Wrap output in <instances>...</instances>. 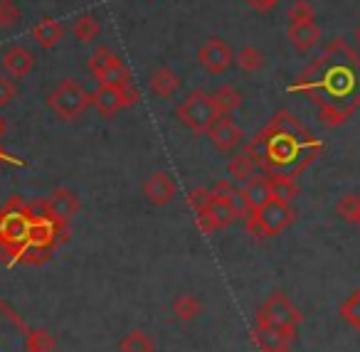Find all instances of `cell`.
Segmentation results:
<instances>
[{
  "instance_id": "74e56055",
  "label": "cell",
  "mask_w": 360,
  "mask_h": 352,
  "mask_svg": "<svg viewBox=\"0 0 360 352\" xmlns=\"http://www.w3.org/2000/svg\"><path fill=\"white\" fill-rule=\"evenodd\" d=\"M247 3H250V6L255 8L257 13H269L271 8L279 3V0H247Z\"/></svg>"
},
{
  "instance_id": "8fae6325",
  "label": "cell",
  "mask_w": 360,
  "mask_h": 352,
  "mask_svg": "<svg viewBox=\"0 0 360 352\" xmlns=\"http://www.w3.org/2000/svg\"><path fill=\"white\" fill-rule=\"evenodd\" d=\"M207 138L215 145L217 150H235L237 145L245 143V131L230 119V116H220V119L212 124V129L207 131Z\"/></svg>"
},
{
  "instance_id": "2e32d148",
  "label": "cell",
  "mask_w": 360,
  "mask_h": 352,
  "mask_svg": "<svg viewBox=\"0 0 360 352\" xmlns=\"http://www.w3.org/2000/svg\"><path fill=\"white\" fill-rule=\"evenodd\" d=\"M47 207H50L52 217L62 219V222H70L77 212H79V200L72 190L67 188H57L55 193L47 197Z\"/></svg>"
},
{
  "instance_id": "e575fe53",
  "label": "cell",
  "mask_w": 360,
  "mask_h": 352,
  "mask_svg": "<svg viewBox=\"0 0 360 352\" xmlns=\"http://www.w3.org/2000/svg\"><path fill=\"white\" fill-rule=\"evenodd\" d=\"M15 94H18V89H15V84H13L11 77L0 74V109L11 104V101L15 99Z\"/></svg>"
},
{
  "instance_id": "5b68a950",
  "label": "cell",
  "mask_w": 360,
  "mask_h": 352,
  "mask_svg": "<svg viewBox=\"0 0 360 352\" xmlns=\"http://www.w3.org/2000/svg\"><path fill=\"white\" fill-rule=\"evenodd\" d=\"M175 116L183 126H188L195 133H207L212 129L217 119H220V111L215 106V99H212L207 91L195 89L180 101L178 109H175Z\"/></svg>"
},
{
  "instance_id": "ba28073f",
  "label": "cell",
  "mask_w": 360,
  "mask_h": 352,
  "mask_svg": "<svg viewBox=\"0 0 360 352\" xmlns=\"http://www.w3.org/2000/svg\"><path fill=\"white\" fill-rule=\"evenodd\" d=\"M89 104H91V96L86 94V89L77 79L60 82V84L52 89V94L47 96V106H50L62 121H75L77 116L84 114Z\"/></svg>"
},
{
  "instance_id": "d6a6232c",
  "label": "cell",
  "mask_w": 360,
  "mask_h": 352,
  "mask_svg": "<svg viewBox=\"0 0 360 352\" xmlns=\"http://www.w3.org/2000/svg\"><path fill=\"white\" fill-rule=\"evenodd\" d=\"M314 18H316V11L309 0H296L294 6L289 8L291 22H306V20H314Z\"/></svg>"
},
{
  "instance_id": "f546056e",
  "label": "cell",
  "mask_w": 360,
  "mask_h": 352,
  "mask_svg": "<svg viewBox=\"0 0 360 352\" xmlns=\"http://www.w3.org/2000/svg\"><path fill=\"white\" fill-rule=\"evenodd\" d=\"M207 209H210V214H212V219H215L217 229H227L237 219L227 200H212V204Z\"/></svg>"
},
{
  "instance_id": "7402d4cb",
  "label": "cell",
  "mask_w": 360,
  "mask_h": 352,
  "mask_svg": "<svg viewBox=\"0 0 360 352\" xmlns=\"http://www.w3.org/2000/svg\"><path fill=\"white\" fill-rule=\"evenodd\" d=\"M269 188H271V197L281 200V202L291 204L299 197V183H296V178H289V175H271Z\"/></svg>"
},
{
  "instance_id": "1f68e13d",
  "label": "cell",
  "mask_w": 360,
  "mask_h": 352,
  "mask_svg": "<svg viewBox=\"0 0 360 352\" xmlns=\"http://www.w3.org/2000/svg\"><path fill=\"white\" fill-rule=\"evenodd\" d=\"M212 190L207 188H195L188 193V207L193 209V212H202V209H207L212 204Z\"/></svg>"
},
{
  "instance_id": "4fadbf2b",
  "label": "cell",
  "mask_w": 360,
  "mask_h": 352,
  "mask_svg": "<svg viewBox=\"0 0 360 352\" xmlns=\"http://www.w3.org/2000/svg\"><path fill=\"white\" fill-rule=\"evenodd\" d=\"M143 195L148 197L150 204L155 207H163L170 200L175 197V183L168 173H153L148 180L143 183Z\"/></svg>"
},
{
  "instance_id": "4316f807",
  "label": "cell",
  "mask_w": 360,
  "mask_h": 352,
  "mask_svg": "<svg viewBox=\"0 0 360 352\" xmlns=\"http://www.w3.org/2000/svg\"><path fill=\"white\" fill-rule=\"evenodd\" d=\"M340 318H343L355 332H360V288H355V291L340 303Z\"/></svg>"
},
{
  "instance_id": "3957f363",
  "label": "cell",
  "mask_w": 360,
  "mask_h": 352,
  "mask_svg": "<svg viewBox=\"0 0 360 352\" xmlns=\"http://www.w3.org/2000/svg\"><path fill=\"white\" fill-rule=\"evenodd\" d=\"M35 227L27 202L13 197L0 209V259L6 263H18L30 244V234Z\"/></svg>"
},
{
  "instance_id": "f35d334b",
  "label": "cell",
  "mask_w": 360,
  "mask_h": 352,
  "mask_svg": "<svg viewBox=\"0 0 360 352\" xmlns=\"http://www.w3.org/2000/svg\"><path fill=\"white\" fill-rule=\"evenodd\" d=\"M8 165H22V160H18L15 155L6 153V150L0 148V168H8Z\"/></svg>"
},
{
  "instance_id": "8992f818",
  "label": "cell",
  "mask_w": 360,
  "mask_h": 352,
  "mask_svg": "<svg viewBox=\"0 0 360 352\" xmlns=\"http://www.w3.org/2000/svg\"><path fill=\"white\" fill-rule=\"evenodd\" d=\"M294 209H291L289 202H281V200H269L262 209L252 212L250 217L245 219L247 222V232L252 237L262 239H269V237H276L281 234L291 222H294Z\"/></svg>"
},
{
  "instance_id": "603a6c76",
  "label": "cell",
  "mask_w": 360,
  "mask_h": 352,
  "mask_svg": "<svg viewBox=\"0 0 360 352\" xmlns=\"http://www.w3.org/2000/svg\"><path fill=\"white\" fill-rule=\"evenodd\" d=\"M155 342L148 332L143 330H131L119 340V352H153Z\"/></svg>"
},
{
  "instance_id": "d590c367",
  "label": "cell",
  "mask_w": 360,
  "mask_h": 352,
  "mask_svg": "<svg viewBox=\"0 0 360 352\" xmlns=\"http://www.w3.org/2000/svg\"><path fill=\"white\" fill-rule=\"evenodd\" d=\"M195 224H198V229H200V232H205V234L217 232V224H215V219H212L210 209H202V212H195Z\"/></svg>"
},
{
  "instance_id": "ab89813d",
  "label": "cell",
  "mask_w": 360,
  "mask_h": 352,
  "mask_svg": "<svg viewBox=\"0 0 360 352\" xmlns=\"http://www.w3.org/2000/svg\"><path fill=\"white\" fill-rule=\"evenodd\" d=\"M6 131H8L6 119H3V116H0V141H3V136H6Z\"/></svg>"
},
{
  "instance_id": "8d00e7d4",
  "label": "cell",
  "mask_w": 360,
  "mask_h": 352,
  "mask_svg": "<svg viewBox=\"0 0 360 352\" xmlns=\"http://www.w3.org/2000/svg\"><path fill=\"white\" fill-rule=\"evenodd\" d=\"M232 193H235V185L230 180H217L215 188H212V197L215 200H227Z\"/></svg>"
},
{
  "instance_id": "30bf717a",
  "label": "cell",
  "mask_w": 360,
  "mask_h": 352,
  "mask_svg": "<svg viewBox=\"0 0 360 352\" xmlns=\"http://www.w3.org/2000/svg\"><path fill=\"white\" fill-rule=\"evenodd\" d=\"M232 60H235V57H232V50L227 47L225 40H220V37L207 40L205 45L200 47V52H198V62H200L210 74H222V72L232 65Z\"/></svg>"
},
{
  "instance_id": "ac0fdd59",
  "label": "cell",
  "mask_w": 360,
  "mask_h": 352,
  "mask_svg": "<svg viewBox=\"0 0 360 352\" xmlns=\"http://www.w3.org/2000/svg\"><path fill=\"white\" fill-rule=\"evenodd\" d=\"M91 104L96 106V111H99L104 119H111V116H116V111L124 109V106H121L119 86H106V84H99V89L91 96Z\"/></svg>"
},
{
  "instance_id": "44dd1931",
  "label": "cell",
  "mask_w": 360,
  "mask_h": 352,
  "mask_svg": "<svg viewBox=\"0 0 360 352\" xmlns=\"http://www.w3.org/2000/svg\"><path fill=\"white\" fill-rule=\"evenodd\" d=\"M170 311H173V315L178 318V320L188 322V320H195V318L200 315L202 303H200V298L193 296V293H180V296H175Z\"/></svg>"
},
{
  "instance_id": "277c9868",
  "label": "cell",
  "mask_w": 360,
  "mask_h": 352,
  "mask_svg": "<svg viewBox=\"0 0 360 352\" xmlns=\"http://www.w3.org/2000/svg\"><path fill=\"white\" fill-rule=\"evenodd\" d=\"M55 337L47 330H30L22 318L0 298V352H52Z\"/></svg>"
},
{
  "instance_id": "60d3db41",
  "label": "cell",
  "mask_w": 360,
  "mask_h": 352,
  "mask_svg": "<svg viewBox=\"0 0 360 352\" xmlns=\"http://www.w3.org/2000/svg\"><path fill=\"white\" fill-rule=\"evenodd\" d=\"M355 42H358V45H360V25L355 27Z\"/></svg>"
},
{
  "instance_id": "836d02e7",
  "label": "cell",
  "mask_w": 360,
  "mask_h": 352,
  "mask_svg": "<svg viewBox=\"0 0 360 352\" xmlns=\"http://www.w3.org/2000/svg\"><path fill=\"white\" fill-rule=\"evenodd\" d=\"M119 96H121V106H124V109H131V106H136L141 101L139 86H136L131 79L124 82V84H119Z\"/></svg>"
},
{
  "instance_id": "9a60e30c",
  "label": "cell",
  "mask_w": 360,
  "mask_h": 352,
  "mask_svg": "<svg viewBox=\"0 0 360 352\" xmlns=\"http://www.w3.org/2000/svg\"><path fill=\"white\" fill-rule=\"evenodd\" d=\"M286 37L294 45V50L299 52H309L319 45L321 40V27L316 25L314 20L306 22H289V30H286Z\"/></svg>"
},
{
  "instance_id": "f1b7e54d",
  "label": "cell",
  "mask_w": 360,
  "mask_h": 352,
  "mask_svg": "<svg viewBox=\"0 0 360 352\" xmlns=\"http://www.w3.org/2000/svg\"><path fill=\"white\" fill-rule=\"evenodd\" d=\"M237 65H240L242 72L252 74V72H259L264 67V55L257 47H242L240 55H237Z\"/></svg>"
},
{
  "instance_id": "83f0119b",
  "label": "cell",
  "mask_w": 360,
  "mask_h": 352,
  "mask_svg": "<svg viewBox=\"0 0 360 352\" xmlns=\"http://www.w3.org/2000/svg\"><path fill=\"white\" fill-rule=\"evenodd\" d=\"M335 214H338L343 222L355 224V219H358V214H360V195L345 193L343 197H338V202H335Z\"/></svg>"
},
{
  "instance_id": "9c48e42d",
  "label": "cell",
  "mask_w": 360,
  "mask_h": 352,
  "mask_svg": "<svg viewBox=\"0 0 360 352\" xmlns=\"http://www.w3.org/2000/svg\"><path fill=\"white\" fill-rule=\"evenodd\" d=\"M89 72L94 74V79L99 84L106 86H119L131 79L121 57H116L109 47H96V52L89 57Z\"/></svg>"
},
{
  "instance_id": "7bdbcfd3",
  "label": "cell",
  "mask_w": 360,
  "mask_h": 352,
  "mask_svg": "<svg viewBox=\"0 0 360 352\" xmlns=\"http://www.w3.org/2000/svg\"><path fill=\"white\" fill-rule=\"evenodd\" d=\"M284 352H291V350H284Z\"/></svg>"
},
{
  "instance_id": "52a82bcc",
  "label": "cell",
  "mask_w": 360,
  "mask_h": 352,
  "mask_svg": "<svg viewBox=\"0 0 360 352\" xmlns=\"http://www.w3.org/2000/svg\"><path fill=\"white\" fill-rule=\"evenodd\" d=\"M301 322H304L301 311L279 291L271 293V296L257 308V325H269V327H279V330L296 332Z\"/></svg>"
},
{
  "instance_id": "d4e9b609",
  "label": "cell",
  "mask_w": 360,
  "mask_h": 352,
  "mask_svg": "<svg viewBox=\"0 0 360 352\" xmlns=\"http://www.w3.org/2000/svg\"><path fill=\"white\" fill-rule=\"evenodd\" d=\"M255 170H257V163L252 155L247 153H240L227 163V173L235 183H247V180L255 178Z\"/></svg>"
},
{
  "instance_id": "e0dca14e",
  "label": "cell",
  "mask_w": 360,
  "mask_h": 352,
  "mask_svg": "<svg viewBox=\"0 0 360 352\" xmlns=\"http://www.w3.org/2000/svg\"><path fill=\"white\" fill-rule=\"evenodd\" d=\"M242 195L247 197V204H250L252 212H257V209L264 207L271 197V188H269V178H252L245 183V188H242Z\"/></svg>"
},
{
  "instance_id": "4dcf8cb0",
  "label": "cell",
  "mask_w": 360,
  "mask_h": 352,
  "mask_svg": "<svg viewBox=\"0 0 360 352\" xmlns=\"http://www.w3.org/2000/svg\"><path fill=\"white\" fill-rule=\"evenodd\" d=\"M22 18V11L18 8L15 0H0V27L18 25Z\"/></svg>"
},
{
  "instance_id": "ffe728a7",
  "label": "cell",
  "mask_w": 360,
  "mask_h": 352,
  "mask_svg": "<svg viewBox=\"0 0 360 352\" xmlns=\"http://www.w3.org/2000/svg\"><path fill=\"white\" fill-rule=\"evenodd\" d=\"M178 89H180V77L175 74L173 70H168V67H160V70L150 77V91H153L155 96H160V99H170Z\"/></svg>"
},
{
  "instance_id": "7c38bea8",
  "label": "cell",
  "mask_w": 360,
  "mask_h": 352,
  "mask_svg": "<svg viewBox=\"0 0 360 352\" xmlns=\"http://www.w3.org/2000/svg\"><path fill=\"white\" fill-rule=\"evenodd\" d=\"M294 340H296V332L279 330V327H269V325H255L252 327V342H255L262 352L291 350V342Z\"/></svg>"
},
{
  "instance_id": "cb8c5ba5",
  "label": "cell",
  "mask_w": 360,
  "mask_h": 352,
  "mask_svg": "<svg viewBox=\"0 0 360 352\" xmlns=\"http://www.w3.org/2000/svg\"><path fill=\"white\" fill-rule=\"evenodd\" d=\"M99 32H101L99 20H96L91 13H84V15H79L75 20V25H72V35H75L79 42H84V45L94 42L96 37H99Z\"/></svg>"
},
{
  "instance_id": "7a4b0ae2",
  "label": "cell",
  "mask_w": 360,
  "mask_h": 352,
  "mask_svg": "<svg viewBox=\"0 0 360 352\" xmlns=\"http://www.w3.org/2000/svg\"><path fill=\"white\" fill-rule=\"evenodd\" d=\"M323 150V143L289 111H279L274 119L247 143L245 153L252 155L257 168L271 175H301Z\"/></svg>"
},
{
  "instance_id": "5bb4252c",
  "label": "cell",
  "mask_w": 360,
  "mask_h": 352,
  "mask_svg": "<svg viewBox=\"0 0 360 352\" xmlns=\"http://www.w3.org/2000/svg\"><path fill=\"white\" fill-rule=\"evenodd\" d=\"M32 67H35V57H32V52L27 50V47L15 45L3 55V70H6V74L11 77V79H22V77H27L32 72Z\"/></svg>"
},
{
  "instance_id": "484cf974",
  "label": "cell",
  "mask_w": 360,
  "mask_h": 352,
  "mask_svg": "<svg viewBox=\"0 0 360 352\" xmlns=\"http://www.w3.org/2000/svg\"><path fill=\"white\" fill-rule=\"evenodd\" d=\"M215 106H217V111H220L222 116H230L235 109H240L242 106V94L235 89V86H222V89H217L215 91Z\"/></svg>"
},
{
  "instance_id": "6da1fadb",
  "label": "cell",
  "mask_w": 360,
  "mask_h": 352,
  "mask_svg": "<svg viewBox=\"0 0 360 352\" xmlns=\"http://www.w3.org/2000/svg\"><path fill=\"white\" fill-rule=\"evenodd\" d=\"M289 91L309 96L319 104L321 124L338 129L360 109V55L343 37H335Z\"/></svg>"
},
{
  "instance_id": "b9f144b4",
  "label": "cell",
  "mask_w": 360,
  "mask_h": 352,
  "mask_svg": "<svg viewBox=\"0 0 360 352\" xmlns=\"http://www.w3.org/2000/svg\"><path fill=\"white\" fill-rule=\"evenodd\" d=\"M355 227H358V229H360V214H358V219H355Z\"/></svg>"
},
{
  "instance_id": "d6986e66",
  "label": "cell",
  "mask_w": 360,
  "mask_h": 352,
  "mask_svg": "<svg viewBox=\"0 0 360 352\" xmlns=\"http://www.w3.org/2000/svg\"><path fill=\"white\" fill-rule=\"evenodd\" d=\"M32 37H35V42L40 47L52 50V47H57V42L65 37V27H62V22L52 20V18H42V20L32 27Z\"/></svg>"
}]
</instances>
